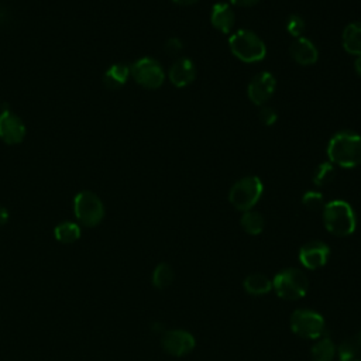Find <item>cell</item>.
I'll return each mask as SVG.
<instances>
[{
  "label": "cell",
  "instance_id": "cell-1",
  "mask_svg": "<svg viewBox=\"0 0 361 361\" xmlns=\"http://www.w3.org/2000/svg\"><path fill=\"white\" fill-rule=\"evenodd\" d=\"M327 157L333 165L354 168L361 164V137L350 130L336 133L327 145Z\"/></svg>",
  "mask_w": 361,
  "mask_h": 361
},
{
  "label": "cell",
  "instance_id": "cell-2",
  "mask_svg": "<svg viewBox=\"0 0 361 361\" xmlns=\"http://www.w3.org/2000/svg\"><path fill=\"white\" fill-rule=\"evenodd\" d=\"M323 223L329 233L337 237H345L354 233L357 227V217L344 200H331L323 207Z\"/></svg>",
  "mask_w": 361,
  "mask_h": 361
},
{
  "label": "cell",
  "instance_id": "cell-3",
  "mask_svg": "<svg viewBox=\"0 0 361 361\" xmlns=\"http://www.w3.org/2000/svg\"><path fill=\"white\" fill-rule=\"evenodd\" d=\"M228 47L235 58L247 63L258 62L267 55L264 41L250 30L234 31L228 38Z\"/></svg>",
  "mask_w": 361,
  "mask_h": 361
},
{
  "label": "cell",
  "instance_id": "cell-4",
  "mask_svg": "<svg viewBox=\"0 0 361 361\" xmlns=\"http://www.w3.org/2000/svg\"><path fill=\"white\" fill-rule=\"evenodd\" d=\"M262 192L264 186L258 176H245L231 186L228 200L237 210L247 212L258 203Z\"/></svg>",
  "mask_w": 361,
  "mask_h": 361
},
{
  "label": "cell",
  "instance_id": "cell-5",
  "mask_svg": "<svg viewBox=\"0 0 361 361\" xmlns=\"http://www.w3.org/2000/svg\"><path fill=\"white\" fill-rule=\"evenodd\" d=\"M272 288L282 299L298 300L306 295L309 289V281L302 271L296 268H288L276 274L272 281Z\"/></svg>",
  "mask_w": 361,
  "mask_h": 361
},
{
  "label": "cell",
  "instance_id": "cell-6",
  "mask_svg": "<svg viewBox=\"0 0 361 361\" xmlns=\"http://www.w3.org/2000/svg\"><path fill=\"white\" fill-rule=\"evenodd\" d=\"M73 210L76 219L87 227L99 224L104 216V206L102 200L94 193L87 190H83L75 196Z\"/></svg>",
  "mask_w": 361,
  "mask_h": 361
},
{
  "label": "cell",
  "instance_id": "cell-7",
  "mask_svg": "<svg viewBox=\"0 0 361 361\" xmlns=\"http://www.w3.org/2000/svg\"><path fill=\"white\" fill-rule=\"evenodd\" d=\"M290 329L295 334L303 338H320L324 331L323 317L309 309H298L292 313L289 320Z\"/></svg>",
  "mask_w": 361,
  "mask_h": 361
},
{
  "label": "cell",
  "instance_id": "cell-8",
  "mask_svg": "<svg viewBox=\"0 0 361 361\" xmlns=\"http://www.w3.org/2000/svg\"><path fill=\"white\" fill-rule=\"evenodd\" d=\"M130 75L138 85L147 89H158L165 80V73L159 62L148 56L134 62L130 68Z\"/></svg>",
  "mask_w": 361,
  "mask_h": 361
},
{
  "label": "cell",
  "instance_id": "cell-9",
  "mask_svg": "<svg viewBox=\"0 0 361 361\" xmlns=\"http://www.w3.org/2000/svg\"><path fill=\"white\" fill-rule=\"evenodd\" d=\"M161 345L165 353L175 357H182L193 350L195 337L186 330H166L162 333Z\"/></svg>",
  "mask_w": 361,
  "mask_h": 361
},
{
  "label": "cell",
  "instance_id": "cell-10",
  "mask_svg": "<svg viewBox=\"0 0 361 361\" xmlns=\"http://www.w3.org/2000/svg\"><path fill=\"white\" fill-rule=\"evenodd\" d=\"M275 89L276 79L274 78V75L269 72H259L248 83V99L257 106H264L271 99Z\"/></svg>",
  "mask_w": 361,
  "mask_h": 361
},
{
  "label": "cell",
  "instance_id": "cell-11",
  "mask_svg": "<svg viewBox=\"0 0 361 361\" xmlns=\"http://www.w3.org/2000/svg\"><path fill=\"white\" fill-rule=\"evenodd\" d=\"M330 255V248L323 241H309L299 250V259L307 269H317L323 267Z\"/></svg>",
  "mask_w": 361,
  "mask_h": 361
},
{
  "label": "cell",
  "instance_id": "cell-12",
  "mask_svg": "<svg viewBox=\"0 0 361 361\" xmlns=\"http://www.w3.org/2000/svg\"><path fill=\"white\" fill-rule=\"evenodd\" d=\"M25 135V126L10 110L4 109L0 113V138L6 144H18Z\"/></svg>",
  "mask_w": 361,
  "mask_h": 361
},
{
  "label": "cell",
  "instance_id": "cell-13",
  "mask_svg": "<svg viewBox=\"0 0 361 361\" xmlns=\"http://www.w3.org/2000/svg\"><path fill=\"white\" fill-rule=\"evenodd\" d=\"M289 54L295 59V62H298L299 65H303V66L316 63V61L319 58L317 48L314 47V44L310 39H307L305 37H299L290 44Z\"/></svg>",
  "mask_w": 361,
  "mask_h": 361
},
{
  "label": "cell",
  "instance_id": "cell-14",
  "mask_svg": "<svg viewBox=\"0 0 361 361\" xmlns=\"http://www.w3.org/2000/svg\"><path fill=\"white\" fill-rule=\"evenodd\" d=\"M169 80L176 87H186L196 78L195 63L189 58L178 59L169 69Z\"/></svg>",
  "mask_w": 361,
  "mask_h": 361
},
{
  "label": "cell",
  "instance_id": "cell-15",
  "mask_svg": "<svg viewBox=\"0 0 361 361\" xmlns=\"http://www.w3.org/2000/svg\"><path fill=\"white\" fill-rule=\"evenodd\" d=\"M210 21L216 30L223 34H230L234 27V11L227 3H216L210 11Z\"/></svg>",
  "mask_w": 361,
  "mask_h": 361
},
{
  "label": "cell",
  "instance_id": "cell-16",
  "mask_svg": "<svg viewBox=\"0 0 361 361\" xmlns=\"http://www.w3.org/2000/svg\"><path fill=\"white\" fill-rule=\"evenodd\" d=\"M343 48L355 56H361V23L354 21L350 23L341 35Z\"/></svg>",
  "mask_w": 361,
  "mask_h": 361
},
{
  "label": "cell",
  "instance_id": "cell-17",
  "mask_svg": "<svg viewBox=\"0 0 361 361\" xmlns=\"http://www.w3.org/2000/svg\"><path fill=\"white\" fill-rule=\"evenodd\" d=\"M128 76H130V68L124 63H116L106 71L103 76V82L107 89L116 90V89H120L127 82Z\"/></svg>",
  "mask_w": 361,
  "mask_h": 361
},
{
  "label": "cell",
  "instance_id": "cell-18",
  "mask_svg": "<svg viewBox=\"0 0 361 361\" xmlns=\"http://www.w3.org/2000/svg\"><path fill=\"white\" fill-rule=\"evenodd\" d=\"M243 285H244V289H245L247 293L255 295V296L265 295V293H268L272 289V281L268 276L262 275V274H251V275H248L244 279Z\"/></svg>",
  "mask_w": 361,
  "mask_h": 361
},
{
  "label": "cell",
  "instance_id": "cell-19",
  "mask_svg": "<svg viewBox=\"0 0 361 361\" xmlns=\"http://www.w3.org/2000/svg\"><path fill=\"white\" fill-rule=\"evenodd\" d=\"M240 224L247 234L257 235L264 230L265 220L259 212H255L251 209V210H247L243 213V216L240 219Z\"/></svg>",
  "mask_w": 361,
  "mask_h": 361
},
{
  "label": "cell",
  "instance_id": "cell-20",
  "mask_svg": "<svg viewBox=\"0 0 361 361\" xmlns=\"http://www.w3.org/2000/svg\"><path fill=\"white\" fill-rule=\"evenodd\" d=\"M334 354L336 345L329 337L319 338L310 350L312 361H331L334 358Z\"/></svg>",
  "mask_w": 361,
  "mask_h": 361
},
{
  "label": "cell",
  "instance_id": "cell-21",
  "mask_svg": "<svg viewBox=\"0 0 361 361\" xmlns=\"http://www.w3.org/2000/svg\"><path fill=\"white\" fill-rule=\"evenodd\" d=\"M54 234L58 241H61L63 244H71L80 237V228L76 223L63 221L55 227Z\"/></svg>",
  "mask_w": 361,
  "mask_h": 361
},
{
  "label": "cell",
  "instance_id": "cell-22",
  "mask_svg": "<svg viewBox=\"0 0 361 361\" xmlns=\"http://www.w3.org/2000/svg\"><path fill=\"white\" fill-rule=\"evenodd\" d=\"M173 269L171 265L165 264V262H161L155 269H154V274H152V285L158 289H165L166 286H169L173 281Z\"/></svg>",
  "mask_w": 361,
  "mask_h": 361
},
{
  "label": "cell",
  "instance_id": "cell-23",
  "mask_svg": "<svg viewBox=\"0 0 361 361\" xmlns=\"http://www.w3.org/2000/svg\"><path fill=\"white\" fill-rule=\"evenodd\" d=\"M336 175V168L334 165L329 162H322L316 166L313 172V183L317 186H323L326 183H330L334 179Z\"/></svg>",
  "mask_w": 361,
  "mask_h": 361
},
{
  "label": "cell",
  "instance_id": "cell-24",
  "mask_svg": "<svg viewBox=\"0 0 361 361\" xmlns=\"http://www.w3.org/2000/svg\"><path fill=\"white\" fill-rule=\"evenodd\" d=\"M360 351H361V345L357 343L354 337L341 341L337 348L340 361H353L360 355Z\"/></svg>",
  "mask_w": 361,
  "mask_h": 361
},
{
  "label": "cell",
  "instance_id": "cell-25",
  "mask_svg": "<svg viewBox=\"0 0 361 361\" xmlns=\"http://www.w3.org/2000/svg\"><path fill=\"white\" fill-rule=\"evenodd\" d=\"M302 203L309 210H320V209L324 207L323 195L320 192H316V190H307L302 196Z\"/></svg>",
  "mask_w": 361,
  "mask_h": 361
},
{
  "label": "cell",
  "instance_id": "cell-26",
  "mask_svg": "<svg viewBox=\"0 0 361 361\" xmlns=\"http://www.w3.org/2000/svg\"><path fill=\"white\" fill-rule=\"evenodd\" d=\"M305 27H306L305 20H303V17L299 16V14H292V16H289L288 20H286V30H288V32H289L292 37H295V38L302 37V34H303V31H305Z\"/></svg>",
  "mask_w": 361,
  "mask_h": 361
},
{
  "label": "cell",
  "instance_id": "cell-27",
  "mask_svg": "<svg viewBox=\"0 0 361 361\" xmlns=\"http://www.w3.org/2000/svg\"><path fill=\"white\" fill-rule=\"evenodd\" d=\"M258 118L262 124L265 126H272L276 120H278V113L272 109V107H268V106H262L259 113H258Z\"/></svg>",
  "mask_w": 361,
  "mask_h": 361
},
{
  "label": "cell",
  "instance_id": "cell-28",
  "mask_svg": "<svg viewBox=\"0 0 361 361\" xmlns=\"http://www.w3.org/2000/svg\"><path fill=\"white\" fill-rule=\"evenodd\" d=\"M183 48V42L173 37V38H169L166 42H165V51L168 55H178Z\"/></svg>",
  "mask_w": 361,
  "mask_h": 361
},
{
  "label": "cell",
  "instance_id": "cell-29",
  "mask_svg": "<svg viewBox=\"0 0 361 361\" xmlns=\"http://www.w3.org/2000/svg\"><path fill=\"white\" fill-rule=\"evenodd\" d=\"M259 0H230L231 4L238 6V7H251L254 4H257Z\"/></svg>",
  "mask_w": 361,
  "mask_h": 361
},
{
  "label": "cell",
  "instance_id": "cell-30",
  "mask_svg": "<svg viewBox=\"0 0 361 361\" xmlns=\"http://www.w3.org/2000/svg\"><path fill=\"white\" fill-rule=\"evenodd\" d=\"M7 220H8V212L6 210V207L0 206V226L6 224Z\"/></svg>",
  "mask_w": 361,
  "mask_h": 361
},
{
  "label": "cell",
  "instance_id": "cell-31",
  "mask_svg": "<svg viewBox=\"0 0 361 361\" xmlns=\"http://www.w3.org/2000/svg\"><path fill=\"white\" fill-rule=\"evenodd\" d=\"M354 68H355V72L361 76V56H357V59L354 62Z\"/></svg>",
  "mask_w": 361,
  "mask_h": 361
},
{
  "label": "cell",
  "instance_id": "cell-32",
  "mask_svg": "<svg viewBox=\"0 0 361 361\" xmlns=\"http://www.w3.org/2000/svg\"><path fill=\"white\" fill-rule=\"evenodd\" d=\"M172 1L176 3V4H180V6H188V4H192V3H195L197 0H172Z\"/></svg>",
  "mask_w": 361,
  "mask_h": 361
},
{
  "label": "cell",
  "instance_id": "cell-33",
  "mask_svg": "<svg viewBox=\"0 0 361 361\" xmlns=\"http://www.w3.org/2000/svg\"><path fill=\"white\" fill-rule=\"evenodd\" d=\"M354 338H355V340H357V343L361 345V330L354 336Z\"/></svg>",
  "mask_w": 361,
  "mask_h": 361
},
{
  "label": "cell",
  "instance_id": "cell-34",
  "mask_svg": "<svg viewBox=\"0 0 361 361\" xmlns=\"http://www.w3.org/2000/svg\"><path fill=\"white\" fill-rule=\"evenodd\" d=\"M353 361H361V355H358V357H357V358H354Z\"/></svg>",
  "mask_w": 361,
  "mask_h": 361
}]
</instances>
